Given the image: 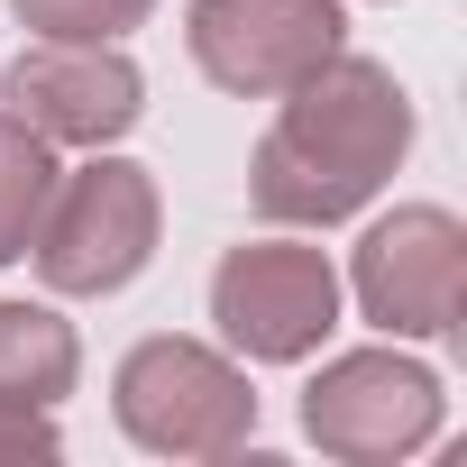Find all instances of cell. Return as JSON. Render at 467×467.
Segmentation results:
<instances>
[{
  "label": "cell",
  "mask_w": 467,
  "mask_h": 467,
  "mask_svg": "<svg viewBox=\"0 0 467 467\" xmlns=\"http://www.w3.org/2000/svg\"><path fill=\"white\" fill-rule=\"evenodd\" d=\"M275 101H285V119L266 129V147L248 165V202L266 220H285V229L348 220L358 202H376V183L412 147V101L367 56H330L321 74H303Z\"/></svg>",
  "instance_id": "1"
},
{
  "label": "cell",
  "mask_w": 467,
  "mask_h": 467,
  "mask_svg": "<svg viewBox=\"0 0 467 467\" xmlns=\"http://www.w3.org/2000/svg\"><path fill=\"white\" fill-rule=\"evenodd\" d=\"M28 257H37L47 294H119L156 257V174L129 156H92V165L56 174Z\"/></svg>",
  "instance_id": "2"
},
{
  "label": "cell",
  "mask_w": 467,
  "mask_h": 467,
  "mask_svg": "<svg viewBox=\"0 0 467 467\" xmlns=\"http://www.w3.org/2000/svg\"><path fill=\"white\" fill-rule=\"evenodd\" d=\"M119 421L165 458H220L257 431V394L202 339H138L119 358Z\"/></svg>",
  "instance_id": "3"
},
{
  "label": "cell",
  "mask_w": 467,
  "mask_h": 467,
  "mask_svg": "<svg viewBox=\"0 0 467 467\" xmlns=\"http://www.w3.org/2000/svg\"><path fill=\"white\" fill-rule=\"evenodd\" d=\"M211 321L257 367L312 358L330 339V321H339V275L303 239H248V248H229L220 275H211Z\"/></svg>",
  "instance_id": "4"
},
{
  "label": "cell",
  "mask_w": 467,
  "mask_h": 467,
  "mask_svg": "<svg viewBox=\"0 0 467 467\" xmlns=\"http://www.w3.org/2000/svg\"><path fill=\"white\" fill-rule=\"evenodd\" d=\"M339 0H192V65L239 92V101H275L294 92L303 74H321L339 56Z\"/></svg>",
  "instance_id": "5"
},
{
  "label": "cell",
  "mask_w": 467,
  "mask_h": 467,
  "mask_svg": "<svg viewBox=\"0 0 467 467\" xmlns=\"http://www.w3.org/2000/svg\"><path fill=\"white\" fill-rule=\"evenodd\" d=\"M358 303L394 339H449L467 312V229L440 202H403L358 239Z\"/></svg>",
  "instance_id": "6"
},
{
  "label": "cell",
  "mask_w": 467,
  "mask_h": 467,
  "mask_svg": "<svg viewBox=\"0 0 467 467\" xmlns=\"http://www.w3.org/2000/svg\"><path fill=\"white\" fill-rule=\"evenodd\" d=\"M303 431L330 458H403L440 431V376L421 358H394V348L330 358L303 394Z\"/></svg>",
  "instance_id": "7"
},
{
  "label": "cell",
  "mask_w": 467,
  "mask_h": 467,
  "mask_svg": "<svg viewBox=\"0 0 467 467\" xmlns=\"http://www.w3.org/2000/svg\"><path fill=\"white\" fill-rule=\"evenodd\" d=\"M10 110L47 147H110L119 129H138L147 83L110 37H37L10 65Z\"/></svg>",
  "instance_id": "8"
},
{
  "label": "cell",
  "mask_w": 467,
  "mask_h": 467,
  "mask_svg": "<svg viewBox=\"0 0 467 467\" xmlns=\"http://www.w3.org/2000/svg\"><path fill=\"white\" fill-rule=\"evenodd\" d=\"M74 394V330L47 303H0V403L47 412Z\"/></svg>",
  "instance_id": "9"
},
{
  "label": "cell",
  "mask_w": 467,
  "mask_h": 467,
  "mask_svg": "<svg viewBox=\"0 0 467 467\" xmlns=\"http://www.w3.org/2000/svg\"><path fill=\"white\" fill-rule=\"evenodd\" d=\"M56 147L19 119V110H0V266L10 257H28V239H37V211H47V192H56Z\"/></svg>",
  "instance_id": "10"
},
{
  "label": "cell",
  "mask_w": 467,
  "mask_h": 467,
  "mask_svg": "<svg viewBox=\"0 0 467 467\" xmlns=\"http://www.w3.org/2000/svg\"><path fill=\"white\" fill-rule=\"evenodd\" d=\"M10 10L37 37H129V28H147L156 0H10Z\"/></svg>",
  "instance_id": "11"
},
{
  "label": "cell",
  "mask_w": 467,
  "mask_h": 467,
  "mask_svg": "<svg viewBox=\"0 0 467 467\" xmlns=\"http://www.w3.org/2000/svg\"><path fill=\"white\" fill-rule=\"evenodd\" d=\"M0 458H56V421H47V412H19V403H0Z\"/></svg>",
  "instance_id": "12"
}]
</instances>
